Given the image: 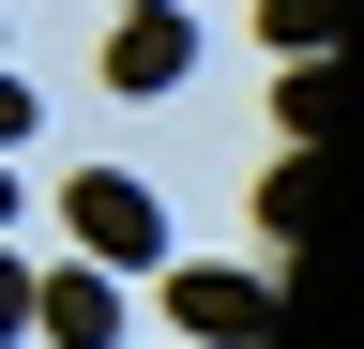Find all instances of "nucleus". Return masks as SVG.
<instances>
[{
    "instance_id": "obj_5",
    "label": "nucleus",
    "mask_w": 364,
    "mask_h": 349,
    "mask_svg": "<svg viewBox=\"0 0 364 349\" xmlns=\"http://www.w3.org/2000/svg\"><path fill=\"white\" fill-rule=\"evenodd\" d=\"M273 46H289V61H318V46H334V0H273Z\"/></svg>"
},
{
    "instance_id": "obj_7",
    "label": "nucleus",
    "mask_w": 364,
    "mask_h": 349,
    "mask_svg": "<svg viewBox=\"0 0 364 349\" xmlns=\"http://www.w3.org/2000/svg\"><path fill=\"white\" fill-rule=\"evenodd\" d=\"M31 137V76H0V152H16Z\"/></svg>"
},
{
    "instance_id": "obj_4",
    "label": "nucleus",
    "mask_w": 364,
    "mask_h": 349,
    "mask_svg": "<svg viewBox=\"0 0 364 349\" xmlns=\"http://www.w3.org/2000/svg\"><path fill=\"white\" fill-rule=\"evenodd\" d=\"M182 76H198V16H182V0L107 31V92H182Z\"/></svg>"
},
{
    "instance_id": "obj_3",
    "label": "nucleus",
    "mask_w": 364,
    "mask_h": 349,
    "mask_svg": "<svg viewBox=\"0 0 364 349\" xmlns=\"http://www.w3.org/2000/svg\"><path fill=\"white\" fill-rule=\"evenodd\" d=\"M31 334H61V349H122V274H107V258L31 274Z\"/></svg>"
},
{
    "instance_id": "obj_8",
    "label": "nucleus",
    "mask_w": 364,
    "mask_h": 349,
    "mask_svg": "<svg viewBox=\"0 0 364 349\" xmlns=\"http://www.w3.org/2000/svg\"><path fill=\"white\" fill-rule=\"evenodd\" d=\"M0 228H16V152H0Z\"/></svg>"
},
{
    "instance_id": "obj_9",
    "label": "nucleus",
    "mask_w": 364,
    "mask_h": 349,
    "mask_svg": "<svg viewBox=\"0 0 364 349\" xmlns=\"http://www.w3.org/2000/svg\"><path fill=\"white\" fill-rule=\"evenodd\" d=\"M107 16H167V0H107Z\"/></svg>"
},
{
    "instance_id": "obj_2",
    "label": "nucleus",
    "mask_w": 364,
    "mask_h": 349,
    "mask_svg": "<svg viewBox=\"0 0 364 349\" xmlns=\"http://www.w3.org/2000/svg\"><path fill=\"white\" fill-rule=\"evenodd\" d=\"M167 319H182V349H258L273 334V289L258 274H167Z\"/></svg>"
},
{
    "instance_id": "obj_6",
    "label": "nucleus",
    "mask_w": 364,
    "mask_h": 349,
    "mask_svg": "<svg viewBox=\"0 0 364 349\" xmlns=\"http://www.w3.org/2000/svg\"><path fill=\"white\" fill-rule=\"evenodd\" d=\"M16 334H31V258L0 243V349H16Z\"/></svg>"
},
{
    "instance_id": "obj_1",
    "label": "nucleus",
    "mask_w": 364,
    "mask_h": 349,
    "mask_svg": "<svg viewBox=\"0 0 364 349\" xmlns=\"http://www.w3.org/2000/svg\"><path fill=\"white\" fill-rule=\"evenodd\" d=\"M61 228H76V258H107V274H152V258H167V198L136 183V167H76V183H61Z\"/></svg>"
}]
</instances>
